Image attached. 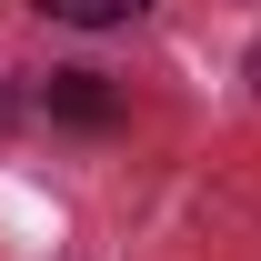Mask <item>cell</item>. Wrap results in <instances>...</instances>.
<instances>
[{"mask_svg":"<svg viewBox=\"0 0 261 261\" xmlns=\"http://www.w3.org/2000/svg\"><path fill=\"white\" fill-rule=\"evenodd\" d=\"M31 10H50V20H70V31H111V20H141L151 0H31Z\"/></svg>","mask_w":261,"mask_h":261,"instance_id":"cell-2","label":"cell"},{"mask_svg":"<svg viewBox=\"0 0 261 261\" xmlns=\"http://www.w3.org/2000/svg\"><path fill=\"white\" fill-rule=\"evenodd\" d=\"M40 100H50L61 121H81V130H111V121H121V100L100 91V70H50V91H40Z\"/></svg>","mask_w":261,"mask_h":261,"instance_id":"cell-1","label":"cell"}]
</instances>
